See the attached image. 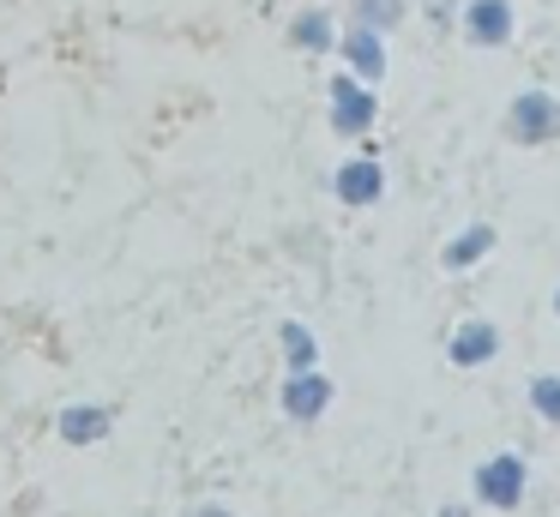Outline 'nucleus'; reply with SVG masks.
I'll return each instance as SVG.
<instances>
[{
	"instance_id": "obj_9",
	"label": "nucleus",
	"mask_w": 560,
	"mask_h": 517,
	"mask_svg": "<svg viewBox=\"0 0 560 517\" xmlns=\"http://www.w3.org/2000/svg\"><path fill=\"white\" fill-rule=\"evenodd\" d=\"M446 355H452V367H488V361L500 355V331L488 319H464L458 331H452Z\"/></svg>"
},
{
	"instance_id": "obj_12",
	"label": "nucleus",
	"mask_w": 560,
	"mask_h": 517,
	"mask_svg": "<svg viewBox=\"0 0 560 517\" xmlns=\"http://www.w3.org/2000/svg\"><path fill=\"white\" fill-rule=\"evenodd\" d=\"M278 349H283V373L319 367V337L307 331L302 319H283V325H278Z\"/></svg>"
},
{
	"instance_id": "obj_1",
	"label": "nucleus",
	"mask_w": 560,
	"mask_h": 517,
	"mask_svg": "<svg viewBox=\"0 0 560 517\" xmlns=\"http://www.w3.org/2000/svg\"><path fill=\"white\" fill-rule=\"evenodd\" d=\"M470 481H476V505H488V512H518L524 487H530V463L518 451H494L476 463Z\"/></svg>"
},
{
	"instance_id": "obj_14",
	"label": "nucleus",
	"mask_w": 560,
	"mask_h": 517,
	"mask_svg": "<svg viewBox=\"0 0 560 517\" xmlns=\"http://www.w3.org/2000/svg\"><path fill=\"white\" fill-rule=\"evenodd\" d=\"M530 409L548 421V427H560V373H536L530 379Z\"/></svg>"
},
{
	"instance_id": "obj_10",
	"label": "nucleus",
	"mask_w": 560,
	"mask_h": 517,
	"mask_svg": "<svg viewBox=\"0 0 560 517\" xmlns=\"http://www.w3.org/2000/svg\"><path fill=\"white\" fill-rule=\"evenodd\" d=\"M290 43L307 48V55H331V48H338V24H331V12L326 7H302L290 19Z\"/></svg>"
},
{
	"instance_id": "obj_15",
	"label": "nucleus",
	"mask_w": 560,
	"mask_h": 517,
	"mask_svg": "<svg viewBox=\"0 0 560 517\" xmlns=\"http://www.w3.org/2000/svg\"><path fill=\"white\" fill-rule=\"evenodd\" d=\"M187 517H235V512H230V505H211V500H206V505H194Z\"/></svg>"
},
{
	"instance_id": "obj_2",
	"label": "nucleus",
	"mask_w": 560,
	"mask_h": 517,
	"mask_svg": "<svg viewBox=\"0 0 560 517\" xmlns=\"http://www.w3.org/2000/svg\"><path fill=\"white\" fill-rule=\"evenodd\" d=\"M326 96H331V103H326V120H331V132H338V139H368V132H374V120H380L374 84H362V79H350V72H338Z\"/></svg>"
},
{
	"instance_id": "obj_16",
	"label": "nucleus",
	"mask_w": 560,
	"mask_h": 517,
	"mask_svg": "<svg viewBox=\"0 0 560 517\" xmlns=\"http://www.w3.org/2000/svg\"><path fill=\"white\" fill-rule=\"evenodd\" d=\"M440 517H470V512H464V505H446V512H440Z\"/></svg>"
},
{
	"instance_id": "obj_11",
	"label": "nucleus",
	"mask_w": 560,
	"mask_h": 517,
	"mask_svg": "<svg viewBox=\"0 0 560 517\" xmlns=\"http://www.w3.org/2000/svg\"><path fill=\"white\" fill-rule=\"evenodd\" d=\"M488 252H494V223H470L446 252H440V265H446V271H470V265H482Z\"/></svg>"
},
{
	"instance_id": "obj_13",
	"label": "nucleus",
	"mask_w": 560,
	"mask_h": 517,
	"mask_svg": "<svg viewBox=\"0 0 560 517\" xmlns=\"http://www.w3.org/2000/svg\"><path fill=\"white\" fill-rule=\"evenodd\" d=\"M404 19H410V0H355V24H368L380 36H392Z\"/></svg>"
},
{
	"instance_id": "obj_8",
	"label": "nucleus",
	"mask_w": 560,
	"mask_h": 517,
	"mask_svg": "<svg viewBox=\"0 0 560 517\" xmlns=\"http://www.w3.org/2000/svg\"><path fill=\"white\" fill-rule=\"evenodd\" d=\"M109 427H115L109 403H67L61 415H55V433H61L67 445H97V439H109Z\"/></svg>"
},
{
	"instance_id": "obj_4",
	"label": "nucleus",
	"mask_w": 560,
	"mask_h": 517,
	"mask_svg": "<svg viewBox=\"0 0 560 517\" xmlns=\"http://www.w3.org/2000/svg\"><path fill=\"white\" fill-rule=\"evenodd\" d=\"M331 391H338V385L326 379V373L319 367H302V373H283V385H278V409L283 415L295 421V427H314L319 415H326L331 409Z\"/></svg>"
},
{
	"instance_id": "obj_7",
	"label": "nucleus",
	"mask_w": 560,
	"mask_h": 517,
	"mask_svg": "<svg viewBox=\"0 0 560 517\" xmlns=\"http://www.w3.org/2000/svg\"><path fill=\"white\" fill-rule=\"evenodd\" d=\"M464 36L476 48H506L512 43V0H470L464 7Z\"/></svg>"
},
{
	"instance_id": "obj_17",
	"label": "nucleus",
	"mask_w": 560,
	"mask_h": 517,
	"mask_svg": "<svg viewBox=\"0 0 560 517\" xmlns=\"http://www.w3.org/2000/svg\"><path fill=\"white\" fill-rule=\"evenodd\" d=\"M555 313H560V289H555Z\"/></svg>"
},
{
	"instance_id": "obj_6",
	"label": "nucleus",
	"mask_w": 560,
	"mask_h": 517,
	"mask_svg": "<svg viewBox=\"0 0 560 517\" xmlns=\"http://www.w3.org/2000/svg\"><path fill=\"white\" fill-rule=\"evenodd\" d=\"M338 55H343V72L362 84H380L386 79V36L368 31V24H350V31L338 36Z\"/></svg>"
},
{
	"instance_id": "obj_3",
	"label": "nucleus",
	"mask_w": 560,
	"mask_h": 517,
	"mask_svg": "<svg viewBox=\"0 0 560 517\" xmlns=\"http://www.w3.org/2000/svg\"><path fill=\"white\" fill-rule=\"evenodd\" d=\"M506 132L518 144H555L560 139V96L555 91H518L506 108Z\"/></svg>"
},
{
	"instance_id": "obj_5",
	"label": "nucleus",
	"mask_w": 560,
	"mask_h": 517,
	"mask_svg": "<svg viewBox=\"0 0 560 517\" xmlns=\"http://www.w3.org/2000/svg\"><path fill=\"white\" fill-rule=\"evenodd\" d=\"M331 192H338L343 204H380L386 199V168H380V156L374 151H362V156H343L338 163V175H331Z\"/></svg>"
}]
</instances>
